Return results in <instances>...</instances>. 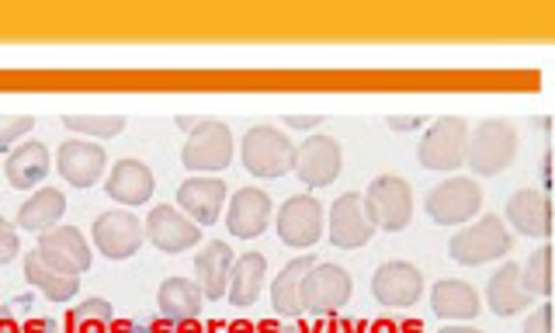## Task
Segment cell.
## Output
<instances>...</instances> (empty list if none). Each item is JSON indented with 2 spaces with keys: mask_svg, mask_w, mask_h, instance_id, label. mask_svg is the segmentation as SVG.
I'll return each instance as SVG.
<instances>
[{
  "mask_svg": "<svg viewBox=\"0 0 555 333\" xmlns=\"http://www.w3.org/2000/svg\"><path fill=\"white\" fill-rule=\"evenodd\" d=\"M35 254L42 257L46 268L60 271V274H74V278H80L94 260L91 243L83 240V233L77 230V226H52V230L39 233Z\"/></svg>",
  "mask_w": 555,
  "mask_h": 333,
  "instance_id": "obj_10",
  "label": "cell"
},
{
  "mask_svg": "<svg viewBox=\"0 0 555 333\" xmlns=\"http://www.w3.org/2000/svg\"><path fill=\"white\" fill-rule=\"evenodd\" d=\"M254 333H302V326H295V323H285V326H278V320H264Z\"/></svg>",
  "mask_w": 555,
  "mask_h": 333,
  "instance_id": "obj_40",
  "label": "cell"
},
{
  "mask_svg": "<svg viewBox=\"0 0 555 333\" xmlns=\"http://www.w3.org/2000/svg\"><path fill=\"white\" fill-rule=\"evenodd\" d=\"M271 226V195L260 188H240L225 208V230L236 240H257Z\"/></svg>",
  "mask_w": 555,
  "mask_h": 333,
  "instance_id": "obj_18",
  "label": "cell"
},
{
  "mask_svg": "<svg viewBox=\"0 0 555 333\" xmlns=\"http://www.w3.org/2000/svg\"><path fill=\"white\" fill-rule=\"evenodd\" d=\"M514 251V236L507 226L500 222V216H482L473 226H462V230L448 240V254L455 265L462 268H482L490 260H500Z\"/></svg>",
  "mask_w": 555,
  "mask_h": 333,
  "instance_id": "obj_1",
  "label": "cell"
},
{
  "mask_svg": "<svg viewBox=\"0 0 555 333\" xmlns=\"http://www.w3.org/2000/svg\"><path fill=\"white\" fill-rule=\"evenodd\" d=\"M424 208L438 226H465L482 208V191L473 178L455 174V178H444L427 191Z\"/></svg>",
  "mask_w": 555,
  "mask_h": 333,
  "instance_id": "obj_7",
  "label": "cell"
},
{
  "mask_svg": "<svg viewBox=\"0 0 555 333\" xmlns=\"http://www.w3.org/2000/svg\"><path fill=\"white\" fill-rule=\"evenodd\" d=\"M507 222L520 236L531 240H548L552 233V213H548V195L538 188H520L507 198Z\"/></svg>",
  "mask_w": 555,
  "mask_h": 333,
  "instance_id": "obj_20",
  "label": "cell"
},
{
  "mask_svg": "<svg viewBox=\"0 0 555 333\" xmlns=\"http://www.w3.org/2000/svg\"><path fill=\"white\" fill-rule=\"evenodd\" d=\"M369 333H424V323L410 320V317H403V320H378V323L369 326Z\"/></svg>",
  "mask_w": 555,
  "mask_h": 333,
  "instance_id": "obj_35",
  "label": "cell"
},
{
  "mask_svg": "<svg viewBox=\"0 0 555 333\" xmlns=\"http://www.w3.org/2000/svg\"><path fill=\"white\" fill-rule=\"evenodd\" d=\"M153 170L143 164V161H118L112 164V174L108 181H104V195H108L112 202L126 205V208H135V205H146L153 198Z\"/></svg>",
  "mask_w": 555,
  "mask_h": 333,
  "instance_id": "obj_19",
  "label": "cell"
},
{
  "mask_svg": "<svg viewBox=\"0 0 555 333\" xmlns=\"http://www.w3.org/2000/svg\"><path fill=\"white\" fill-rule=\"evenodd\" d=\"M108 333H139V326L132 320H115Z\"/></svg>",
  "mask_w": 555,
  "mask_h": 333,
  "instance_id": "obj_42",
  "label": "cell"
},
{
  "mask_svg": "<svg viewBox=\"0 0 555 333\" xmlns=\"http://www.w3.org/2000/svg\"><path fill=\"white\" fill-rule=\"evenodd\" d=\"M465 146H468V121L459 115H448L424 132L416 161H421L424 170H438V174L459 170L465 164Z\"/></svg>",
  "mask_w": 555,
  "mask_h": 333,
  "instance_id": "obj_6",
  "label": "cell"
},
{
  "mask_svg": "<svg viewBox=\"0 0 555 333\" xmlns=\"http://www.w3.org/2000/svg\"><path fill=\"white\" fill-rule=\"evenodd\" d=\"M94 247L98 254H104L108 260H129L143 247V222H139L126 208H115V213H101L91 226Z\"/></svg>",
  "mask_w": 555,
  "mask_h": 333,
  "instance_id": "obj_11",
  "label": "cell"
},
{
  "mask_svg": "<svg viewBox=\"0 0 555 333\" xmlns=\"http://www.w3.org/2000/svg\"><path fill=\"white\" fill-rule=\"evenodd\" d=\"M25 282L35 285L49 303H56V306H66V303H74L77 295H80V278L74 274H60V271H52L42 265V257L39 254H28L25 257Z\"/></svg>",
  "mask_w": 555,
  "mask_h": 333,
  "instance_id": "obj_29",
  "label": "cell"
},
{
  "mask_svg": "<svg viewBox=\"0 0 555 333\" xmlns=\"http://www.w3.org/2000/svg\"><path fill=\"white\" fill-rule=\"evenodd\" d=\"M60 333H63V330H60Z\"/></svg>",
  "mask_w": 555,
  "mask_h": 333,
  "instance_id": "obj_44",
  "label": "cell"
},
{
  "mask_svg": "<svg viewBox=\"0 0 555 333\" xmlns=\"http://www.w3.org/2000/svg\"><path fill=\"white\" fill-rule=\"evenodd\" d=\"M202 289L188 278H167L156 292V309H160V320L170 326H184V323H195L198 312H202Z\"/></svg>",
  "mask_w": 555,
  "mask_h": 333,
  "instance_id": "obj_23",
  "label": "cell"
},
{
  "mask_svg": "<svg viewBox=\"0 0 555 333\" xmlns=\"http://www.w3.org/2000/svg\"><path fill=\"white\" fill-rule=\"evenodd\" d=\"M323 236V205L312 195H292L278 208V240L292 251H309Z\"/></svg>",
  "mask_w": 555,
  "mask_h": 333,
  "instance_id": "obj_12",
  "label": "cell"
},
{
  "mask_svg": "<svg viewBox=\"0 0 555 333\" xmlns=\"http://www.w3.org/2000/svg\"><path fill=\"white\" fill-rule=\"evenodd\" d=\"M31 129H35V115H0V150H11Z\"/></svg>",
  "mask_w": 555,
  "mask_h": 333,
  "instance_id": "obj_33",
  "label": "cell"
},
{
  "mask_svg": "<svg viewBox=\"0 0 555 333\" xmlns=\"http://www.w3.org/2000/svg\"><path fill=\"white\" fill-rule=\"evenodd\" d=\"M312 265H317V257L312 254H302L288 260V265L278 271V278L271 282V306L278 309V317H302V303H299V289H302V278L312 271Z\"/></svg>",
  "mask_w": 555,
  "mask_h": 333,
  "instance_id": "obj_26",
  "label": "cell"
},
{
  "mask_svg": "<svg viewBox=\"0 0 555 333\" xmlns=\"http://www.w3.org/2000/svg\"><path fill=\"white\" fill-rule=\"evenodd\" d=\"M344 167V150L334 136H306V143L295 146V164L292 174L306 188H330L340 178Z\"/></svg>",
  "mask_w": 555,
  "mask_h": 333,
  "instance_id": "obj_9",
  "label": "cell"
},
{
  "mask_svg": "<svg viewBox=\"0 0 555 333\" xmlns=\"http://www.w3.org/2000/svg\"><path fill=\"white\" fill-rule=\"evenodd\" d=\"M375 236V226L364 213V202L358 191H344V195L330 208V243L337 251H358Z\"/></svg>",
  "mask_w": 555,
  "mask_h": 333,
  "instance_id": "obj_15",
  "label": "cell"
},
{
  "mask_svg": "<svg viewBox=\"0 0 555 333\" xmlns=\"http://www.w3.org/2000/svg\"><path fill=\"white\" fill-rule=\"evenodd\" d=\"M548 265H552V247H538L531 257H528V265H520V285H525V292L531 295H545L552 292V274H548Z\"/></svg>",
  "mask_w": 555,
  "mask_h": 333,
  "instance_id": "obj_32",
  "label": "cell"
},
{
  "mask_svg": "<svg viewBox=\"0 0 555 333\" xmlns=\"http://www.w3.org/2000/svg\"><path fill=\"white\" fill-rule=\"evenodd\" d=\"M268 282V260L264 254H243L233 260V271H230V289H225V295H230V303L236 309H247L260 299V289H264Z\"/></svg>",
  "mask_w": 555,
  "mask_h": 333,
  "instance_id": "obj_27",
  "label": "cell"
},
{
  "mask_svg": "<svg viewBox=\"0 0 555 333\" xmlns=\"http://www.w3.org/2000/svg\"><path fill=\"white\" fill-rule=\"evenodd\" d=\"M56 167L66 184L94 188L101 181L104 167H108V153H104L101 143H91V139H69L56 153Z\"/></svg>",
  "mask_w": 555,
  "mask_h": 333,
  "instance_id": "obj_17",
  "label": "cell"
},
{
  "mask_svg": "<svg viewBox=\"0 0 555 333\" xmlns=\"http://www.w3.org/2000/svg\"><path fill=\"white\" fill-rule=\"evenodd\" d=\"M63 126L83 139H112L126 129V115H63Z\"/></svg>",
  "mask_w": 555,
  "mask_h": 333,
  "instance_id": "obj_31",
  "label": "cell"
},
{
  "mask_svg": "<svg viewBox=\"0 0 555 333\" xmlns=\"http://www.w3.org/2000/svg\"><path fill=\"white\" fill-rule=\"evenodd\" d=\"M17 254H22V240H17V230L4 216H0V268L11 265Z\"/></svg>",
  "mask_w": 555,
  "mask_h": 333,
  "instance_id": "obj_34",
  "label": "cell"
},
{
  "mask_svg": "<svg viewBox=\"0 0 555 333\" xmlns=\"http://www.w3.org/2000/svg\"><path fill=\"white\" fill-rule=\"evenodd\" d=\"M285 121L292 129H312V126H320L323 115H285Z\"/></svg>",
  "mask_w": 555,
  "mask_h": 333,
  "instance_id": "obj_39",
  "label": "cell"
},
{
  "mask_svg": "<svg viewBox=\"0 0 555 333\" xmlns=\"http://www.w3.org/2000/svg\"><path fill=\"white\" fill-rule=\"evenodd\" d=\"M486 303H490V312H496L503 320L531 309V295L525 292V285H520V265L507 260V265L486 282Z\"/></svg>",
  "mask_w": 555,
  "mask_h": 333,
  "instance_id": "obj_24",
  "label": "cell"
},
{
  "mask_svg": "<svg viewBox=\"0 0 555 333\" xmlns=\"http://www.w3.org/2000/svg\"><path fill=\"white\" fill-rule=\"evenodd\" d=\"M115 323V306L108 299H83L66 320V333H108Z\"/></svg>",
  "mask_w": 555,
  "mask_h": 333,
  "instance_id": "obj_30",
  "label": "cell"
},
{
  "mask_svg": "<svg viewBox=\"0 0 555 333\" xmlns=\"http://www.w3.org/2000/svg\"><path fill=\"white\" fill-rule=\"evenodd\" d=\"M143 233L160 254H184L202 243V226H195L173 205H156L143 222Z\"/></svg>",
  "mask_w": 555,
  "mask_h": 333,
  "instance_id": "obj_14",
  "label": "cell"
},
{
  "mask_svg": "<svg viewBox=\"0 0 555 333\" xmlns=\"http://www.w3.org/2000/svg\"><path fill=\"white\" fill-rule=\"evenodd\" d=\"M430 309H434V317L451 320V323H468L482 312L479 292L468 282H459V278H441V282L430 289Z\"/></svg>",
  "mask_w": 555,
  "mask_h": 333,
  "instance_id": "obj_22",
  "label": "cell"
},
{
  "mask_svg": "<svg viewBox=\"0 0 555 333\" xmlns=\"http://www.w3.org/2000/svg\"><path fill=\"white\" fill-rule=\"evenodd\" d=\"M330 333H369V323H361L354 317H337L330 323Z\"/></svg>",
  "mask_w": 555,
  "mask_h": 333,
  "instance_id": "obj_37",
  "label": "cell"
},
{
  "mask_svg": "<svg viewBox=\"0 0 555 333\" xmlns=\"http://www.w3.org/2000/svg\"><path fill=\"white\" fill-rule=\"evenodd\" d=\"M240 153H243V167H247L254 178H264V181H278L292 174V164H295V143L278 132L274 126H254L247 129L240 143Z\"/></svg>",
  "mask_w": 555,
  "mask_h": 333,
  "instance_id": "obj_3",
  "label": "cell"
},
{
  "mask_svg": "<svg viewBox=\"0 0 555 333\" xmlns=\"http://www.w3.org/2000/svg\"><path fill=\"white\" fill-rule=\"evenodd\" d=\"M233 251L230 243L208 240L202 254H195V285L202 289V299L219 303L225 289H230V271H233Z\"/></svg>",
  "mask_w": 555,
  "mask_h": 333,
  "instance_id": "obj_21",
  "label": "cell"
},
{
  "mask_svg": "<svg viewBox=\"0 0 555 333\" xmlns=\"http://www.w3.org/2000/svg\"><path fill=\"white\" fill-rule=\"evenodd\" d=\"M364 213H369L375 230L386 233H403L413 219V188L410 181L396 178V174H382L369 184V191L361 195Z\"/></svg>",
  "mask_w": 555,
  "mask_h": 333,
  "instance_id": "obj_4",
  "label": "cell"
},
{
  "mask_svg": "<svg viewBox=\"0 0 555 333\" xmlns=\"http://www.w3.org/2000/svg\"><path fill=\"white\" fill-rule=\"evenodd\" d=\"M66 216V195L56 188H39L35 195L17 208V222L28 233H46L52 226H60V219Z\"/></svg>",
  "mask_w": 555,
  "mask_h": 333,
  "instance_id": "obj_28",
  "label": "cell"
},
{
  "mask_svg": "<svg viewBox=\"0 0 555 333\" xmlns=\"http://www.w3.org/2000/svg\"><path fill=\"white\" fill-rule=\"evenodd\" d=\"M351 292H354L351 274H347L340 265H312V271L302 278L299 303H302V312H309V317H334L337 309L347 306Z\"/></svg>",
  "mask_w": 555,
  "mask_h": 333,
  "instance_id": "obj_8",
  "label": "cell"
},
{
  "mask_svg": "<svg viewBox=\"0 0 555 333\" xmlns=\"http://www.w3.org/2000/svg\"><path fill=\"white\" fill-rule=\"evenodd\" d=\"M49 164H52L49 146H46V143H35V139H28V143L14 146V150L8 153V164H4L8 184L17 188V191H28V188H35V184H42V181H46V174H49Z\"/></svg>",
  "mask_w": 555,
  "mask_h": 333,
  "instance_id": "obj_25",
  "label": "cell"
},
{
  "mask_svg": "<svg viewBox=\"0 0 555 333\" xmlns=\"http://www.w3.org/2000/svg\"><path fill=\"white\" fill-rule=\"evenodd\" d=\"M225 202V181L216 174H195L178 188V208L195 226H216Z\"/></svg>",
  "mask_w": 555,
  "mask_h": 333,
  "instance_id": "obj_16",
  "label": "cell"
},
{
  "mask_svg": "<svg viewBox=\"0 0 555 333\" xmlns=\"http://www.w3.org/2000/svg\"><path fill=\"white\" fill-rule=\"evenodd\" d=\"M525 333H552V306L548 303H542L525 320Z\"/></svg>",
  "mask_w": 555,
  "mask_h": 333,
  "instance_id": "obj_36",
  "label": "cell"
},
{
  "mask_svg": "<svg viewBox=\"0 0 555 333\" xmlns=\"http://www.w3.org/2000/svg\"><path fill=\"white\" fill-rule=\"evenodd\" d=\"M0 333H22V326L11 320V312H0Z\"/></svg>",
  "mask_w": 555,
  "mask_h": 333,
  "instance_id": "obj_41",
  "label": "cell"
},
{
  "mask_svg": "<svg viewBox=\"0 0 555 333\" xmlns=\"http://www.w3.org/2000/svg\"><path fill=\"white\" fill-rule=\"evenodd\" d=\"M438 333H482L476 326H465V323H451V326H441Z\"/></svg>",
  "mask_w": 555,
  "mask_h": 333,
  "instance_id": "obj_43",
  "label": "cell"
},
{
  "mask_svg": "<svg viewBox=\"0 0 555 333\" xmlns=\"http://www.w3.org/2000/svg\"><path fill=\"white\" fill-rule=\"evenodd\" d=\"M421 115H406V118H392L389 115V129H396V132H410V129H421Z\"/></svg>",
  "mask_w": 555,
  "mask_h": 333,
  "instance_id": "obj_38",
  "label": "cell"
},
{
  "mask_svg": "<svg viewBox=\"0 0 555 333\" xmlns=\"http://www.w3.org/2000/svg\"><path fill=\"white\" fill-rule=\"evenodd\" d=\"M517 156V132L511 121L486 118L476 129H468L465 164L479 178H496L500 170H507Z\"/></svg>",
  "mask_w": 555,
  "mask_h": 333,
  "instance_id": "obj_2",
  "label": "cell"
},
{
  "mask_svg": "<svg viewBox=\"0 0 555 333\" xmlns=\"http://www.w3.org/2000/svg\"><path fill=\"white\" fill-rule=\"evenodd\" d=\"M233 161V132L225 121H198L191 126L188 132V143L181 150V164L184 170H195V174H216L225 170Z\"/></svg>",
  "mask_w": 555,
  "mask_h": 333,
  "instance_id": "obj_5",
  "label": "cell"
},
{
  "mask_svg": "<svg viewBox=\"0 0 555 333\" xmlns=\"http://www.w3.org/2000/svg\"><path fill=\"white\" fill-rule=\"evenodd\" d=\"M372 295L386 309H410L424 295V274L410 260H386L372 278Z\"/></svg>",
  "mask_w": 555,
  "mask_h": 333,
  "instance_id": "obj_13",
  "label": "cell"
}]
</instances>
